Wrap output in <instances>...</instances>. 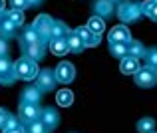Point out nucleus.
<instances>
[{"instance_id":"1","label":"nucleus","mask_w":157,"mask_h":133,"mask_svg":"<svg viewBox=\"0 0 157 133\" xmlns=\"http://www.w3.org/2000/svg\"><path fill=\"white\" fill-rule=\"evenodd\" d=\"M38 64H36L34 60H30V58H20L18 62L14 64V76L20 78V80H26V82H32L36 80V76H38Z\"/></svg>"},{"instance_id":"2","label":"nucleus","mask_w":157,"mask_h":133,"mask_svg":"<svg viewBox=\"0 0 157 133\" xmlns=\"http://www.w3.org/2000/svg\"><path fill=\"white\" fill-rule=\"evenodd\" d=\"M117 16L121 22H137L141 18V6L139 2H133V0H125L117 6Z\"/></svg>"},{"instance_id":"3","label":"nucleus","mask_w":157,"mask_h":133,"mask_svg":"<svg viewBox=\"0 0 157 133\" xmlns=\"http://www.w3.org/2000/svg\"><path fill=\"white\" fill-rule=\"evenodd\" d=\"M133 76H135V84H137L139 88H153L157 84V70L149 68V66L139 68Z\"/></svg>"},{"instance_id":"4","label":"nucleus","mask_w":157,"mask_h":133,"mask_svg":"<svg viewBox=\"0 0 157 133\" xmlns=\"http://www.w3.org/2000/svg\"><path fill=\"white\" fill-rule=\"evenodd\" d=\"M54 76H56V82L58 84H70V82H74V78H76V68H74V64H70V62H60V64L56 66V70H54Z\"/></svg>"},{"instance_id":"5","label":"nucleus","mask_w":157,"mask_h":133,"mask_svg":"<svg viewBox=\"0 0 157 133\" xmlns=\"http://www.w3.org/2000/svg\"><path fill=\"white\" fill-rule=\"evenodd\" d=\"M56 76H54V70H40L38 76H36V88L40 91H50L56 86Z\"/></svg>"},{"instance_id":"6","label":"nucleus","mask_w":157,"mask_h":133,"mask_svg":"<svg viewBox=\"0 0 157 133\" xmlns=\"http://www.w3.org/2000/svg\"><path fill=\"white\" fill-rule=\"evenodd\" d=\"M107 40H109V44H127L131 40L129 28H127L125 24H117V26H113L109 30V34H107Z\"/></svg>"},{"instance_id":"7","label":"nucleus","mask_w":157,"mask_h":133,"mask_svg":"<svg viewBox=\"0 0 157 133\" xmlns=\"http://www.w3.org/2000/svg\"><path fill=\"white\" fill-rule=\"evenodd\" d=\"M52 24H54V20L48 14H40L38 18H36V22H34V26H32V28H34L36 34L40 36V40H44V38H50Z\"/></svg>"},{"instance_id":"8","label":"nucleus","mask_w":157,"mask_h":133,"mask_svg":"<svg viewBox=\"0 0 157 133\" xmlns=\"http://www.w3.org/2000/svg\"><path fill=\"white\" fill-rule=\"evenodd\" d=\"M74 32H76V34H78V38L82 40L84 48H96V46H100V42H101V38H100V36L92 34V32H90L86 26H78Z\"/></svg>"},{"instance_id":"9","label":"nucleus","mask_w":157,"mask_h":133,"mask_svg":"<svg viewBox=\"0 0 157 133\" xmlns=\"http://www.w3.org/2000/svg\"><path fill=\"white\" fill-rule=\"evenodd\" d=\"M16 80L14 76V64L6 56H0V82L2 84H12Z\"/></svg>"},{"instance_id":"10","label":"nucleus","mask_w":157,"mask_h":133,"mask_svg":"<svg viewBox=\"0 0 157 133\" xmlns=\"http://www.w3.org/2000/svg\"><path fill=\"white\" fill-rule=\"evenodd\" d=\"M38 119L44 123V127H46L48 131H52L54 127L58 125V121H60V115H58L56 109H52V107H44V109H40Z\"/></svg>"},{"instance_id":"11","label":"nucleus","mask_w":157,"mask_h":133,"mask_svg":"<svg viewBox=\"0 0 157 133\" xmlns=\"http://www.w3.org/2000/svg\"><path fill=\"white\" fill-rule=\"evenodd\" d=\"M24 54H26V58H30V60L38 62L44 58V42L42 40H38V42H32V44H24L22 46Z\"/></svg>"},{"instance_id":"12","label":"nucleus","mask_w":157,"mask_h":133,"mask_svg":"<svg viewBox=\"0 0 157 133\" xmlns=\"http://www.w3.org/2000/svg\"><path fill=\"white\" fill-rule=\"evenodd\" d=\"M38 115H40L38 105L26 103V101L20 103V119H22L24 123H30V121H34V119H38Z\"/></svg>"},{"instance_id":"13","label":"nucleus","mask_w":157,"mask_h":133,"mask_svg":"<svg viewBox=\"0 0 157 133\" xmlns=\"http://www.w3.org/2000/svg\"><path fill=\"white\" fill-rule=\"evenodd\" d=\"M139 68H141V64H139V60L133 58V56H125V58L119 60V70H121V74H125V76L135 74Z\"/></svg>"},{"instance_id":"14","label":"nucleus","mask_w":157,"mask_h":133,"mask_svg":"<svg viewBox=\"0 0 157 133\" xmlns=\"http://www.w3.org/2000/svg\"><path fill=\"white\" fill-rule=\"evenodd\" d=\"M94 10H96L94 16H100V18H104V20L109 18V16L113 14V0H96Z\"/></svg>"},{"instance_id":"15","label":"nucleus","mask_w":157,"mask_h":133,"mask_svg":"<svg viewBox=\"0 0 157 133\" xmlns=\"http://www.w3.org/2000/svg\"><path fill=\"white\" fill-rule=\"evenodd\" d=\"M64 40H66V46H68V50L72 54H82L84 52V44H82V40L78 38V34L74 30H70V34L66 36Z\"/></svg>"},{"instance_id":"16","label":"nucleus","mask_w":157,"mask_h":133,"mask_svg":"<svg viewBox=\"0 0 157 133\" xmlns=\"http://www.w3.org/2000/svg\"><path fill=\"white\" fill-rule=\"evenodd\" d=\"M86 28H88L92 34L101 36V34L105 32V20L100 18V16H92V18L88 20V24H86Z\"/></svg>"},{"instance_id":"17","label":"nucleus","mask_w":157,"mask_h":133,"mask_svg":"<svg viewBox=\"0 0 157 133\" xmlns=\"http://www.w3.org/2000/svg\"><path fill=\"white\" fill-rule=\"evenodd\" d=\"M48 48H50V52L54 56H66V54L70 52L64 38H52L50 42H48Z\"/></svg>"},{"instance_id":"18","label":"nucleus","mask_w":157,"mask_h":133,"mask_svg":"<svg viewBox=\"0 0 157 133\" xmlns=\"http://www.w3.org/2000/svg\"><path fill=\"white\" fill-rule=\"evenodd\" d=\"M145 46L141 42H137V40H129L127 42V56H133V58H145Z\"/></svg>"},{"instance_id":"19","label":"nucleus","mask_w":157,"mask_h":133,"mask_svg":"<svg viewBox=\"0 0 157 133\" xmlns=\"http://www.w3.org/2000/svg\"><path fill=\"white\" fill-rule=\"evenodd\" d=\"M40 95H42V91L36 88V86H28V88L24 89V93H22V101H26V103H34V105H38Z\"/></svg>"},{"instance_id":"20","label":"nucleus","mask_w":157,"mask_h":133,"mask_svg":"<svg viewBox=\"0 0 157 133\" xmlns=\"http://www.w3.org/2000/svg\"><path fill=\"white\" fill-rule=\"evenodd\" d=\"M56 101H58V105H60V107H70L74 103V93L70 89L64 88V89H60L56 93Z\"/></svg>"},{"instance_id":"21","label":"nucleus","mask_w":157,"mask_h":133,"mask_svg":"<svg viewBox=\"0 0 157 133\" xmlns=\"http://www.w3.org/2000/svg\"><path fill=\"white\" fill-rule=\"evenodd\" d=\"M68 34H70V28L66 26L64 22H58V20H54V24H52V32H50V38H66Z\"/></svg>"},{"instance_id":"22","label":"nucleus","mask_w":157,"mask_h":133,"mask_svg":"<svg viewBox=\"0 0 157 133\" xmlns=\"http://www.w3.org/2000/svg\"><path fill=\"white\" fill-rule=\"evenodd\" d=\"M155 131V119L153 117H141L137 121V133H151Z\"/></svg>"},{"instance_id":"23","label":"nucleus","mask_w":157,"mask_h":133,"mask_svg":"<svg viewBox=\"0 0 157 133\" xmlns=\"http://www.w3.org/2000/svg\"><path fill=\"white\" fill-rule=\"evenodd\" d=\"M109 54L117 60L127 56V44H109Z\"/></svg>"},{"instance_id":"24","label":"nucleus","mask_w":157,"mask_h":133,"mask_svg":"<svg viewBox=\"0 0 157 133\" xmlns=\"http://www.w3.org/2000/svg\"><path fill=\"white\" fill-rule=\"evenodd\" d=\"M14 32H16V26L8 18H2V20H0V36H2V38H4V36H12Z\"/></svg>"},{"instance_id":"25","label":"nucleus","mask_w":157,"mask_h":133,"mask_svg":"<svg viewBox=\"0 0 157 133\" xmlns=\"http://www.w3.org/2000/svg\"><path fill=\"white\" fill-rule=\"evenodd\" d=\"M6 18L10 20V22L14 24L16 28H18V26H22V24H24V14H22L20 10H12V8H10V10L6 12Z\"/></svg>"},{"instance_id":"26","label":"nucleus","mask_w":157,"mask_h":133,"mask_svg":"<svg viewBox=\"0 0 157 133\" xmlns=\"http://www.w3.org/2000/svg\"><path fill=\"white\" fill-rule=\"evenodd\" d=\"M40 40V36L36 34V30L32 26H28L26 30H24V34H22V46L24 44H32V42H38Z\"/></svg>"},{"instance_id":"27","label":"nucleus","mask_w":157,"mask_h":133,"mask_svg":"<svg viewBox=\"0 0 157 133\" xmlns=\"http://www.w3.org/2000/svg\"><path fill=\"white\" fill-rule=\"evenodd\" d=\"M28 133H50V131L44 127V123L40 119H34V121L28 123Z\"/></svg>"},{"instance_id":"28","label":"nucleus","mask_w":157,"mask_h":133,"mask_svg":"<svg viewBox=\"0 0 157 133\" xmlns=\"http://www.w3.org/2000/svg\"><path fill=\"white\" fill-rule=\"evenodd\" d=\"M145 62H147L145 66L157 70V48H151V50H147V52H145Z\"/></svg>"},{"instance_id":"29","label":"nucleus","mask_w":157,"mask_h":133,"mask_svg":"<svg viewBox=\"0 0 157 133\" xmlns=\"http://www.w3.org/2000/svg\"><path fill=\"white\" fill-rule=\"evenodd\" d=\"M10 6H12V10H20V12H24L30 4H28V0H10Z\"/></svg>"},{"instance_id":"30","label":"nucleus","mask_w":157,"mask_h":133,"mask_svg":"<svg viewBox=\"0 0 157 133\" xmlns=\"http://www.w3.org/2000/svg\"><path fill=\"white\" fill-rule=\"evenodd\" d=\"M147 18H151L153 22H157V2H155V0H153V4H151L149 12H147Z\"/></svg>"},{"instance_id":"31","label":"nucleus","mask_w":157,"mask_h":133,"mask_svg":"<svg viewBox=\"0 0 157 133\" xmlns=\"http://www.w3.org/2000/svg\"><path fill=\"white\" fill-rule=\"evenodd\" d=\"M16 125H18V119H16V117H12V115H10V117H8V121H6V125H4V129H2V131H8V129H14Z\"/></svg>"},{"instance_id":"32","label":"nucleus","mask_w":157,"mask_h":133,"mask_svg":"<svg viewBox=\"0 0 157 133\" xmlns=\"http://www.w3.org/2000/svg\"><path fill=\"white\" fill-rule=\"evenodd\" d=\"M8 117H10V113H8V111H4L2 107H0V129H4V125H6Z\"/></svg>"},{"instance_id":"33","label":"nucleus","mask_w":157,"mask_h":133,"mask_svg":"<svg viewBox=\"0 0 157 133\" xmlns=\"http://www.w3.org/2000/svg\"><path fill=\"white\" fill-rule=\"evenodd\" d=\"M2 133H26V131H24L22 125H16L14 129H8V131H2Z\"/></svg>"},{"instance_id":"34","label":"nucleus","mask_w":157,"mask_h":133,"mask_svg":"<svg viewBox=\"0 0 157 133\" xmlns=\"http://www.w3.org/2000/svg\"><path fill=\"white\" fill-rule=\"evenodd\" d=\"M4 54H6V42L0 38V56H4Z\"/></svg>"},{"instance_id":"35","label":"nucleus","mask_w":157,"mask_h":133,"mask_svg":"<svg viewBox=\"0 0 157 133\" xmlns=\"http://www.w3.org/2000/svg\"><path fill=\"white\" fill-rule=\"evenodd\" d=\"M4 10H6V2H4V0H0V14H2Z\"/></svg>"},{"instance_id":"36","label":"nucleus","mask_w":157,"mask_h":133,"mask_svg":"<svg viewBox=\"0 0 157 133\" xmlns=\"http://www.w3.org/2000/svg\"><path fill=\"white\" fill-rule=\"evenodd\" d=\"M40 2H42V0H28V4H30V6H32V4H40Z\"/></svg>"},{"instance_id":"37","label":"nucleus","mask_w":157,"mask_h":133,"mask_svg":"<svg viewBox=\"0 0 157 133\" xmlns=\"http://www.w3.org/2000/svg\"><path fill=\"white\" fill-rule=\"evenodd\" d=\"M151 133H157V131H151Z\"/></svg>"},{"instance_id":"38","label":"nucleus","mask_w":157,"mask_h":133,"mask_svg":"<svg viewBox=\"0 0 157 133\" xmlns=\"http://www.w3.org/2000/svg\"><path fill=\"white\" fill-rule=\"evenodd\" d=\"M155 2H157V0H155Z\"/></svg>"},{"instance_id":"39","label":"nucleus","mask_w":157,"mask_h":133,"mask_svg":"<svg viewBox=\"0 0 157 133\" xmlns=\"http://www.w3.org/2000/svg\"><path fill=\"white\" fill-rule=\"evenodd\" d=\"M113 2H115V0H113Z\"/></svg>"}]
</instances>
